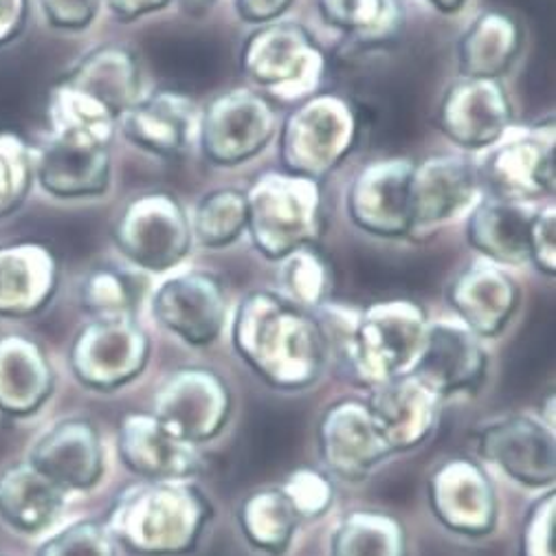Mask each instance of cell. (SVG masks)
Listing matches in <instances>:
<instances>
[{
    "label": "cell",
    "instance_id": "cell-1",
    "mask_svg": "<svg viewBox=\"0 0 556 556\" xmlns=\"http://www.w3.org/2000/svg\"><path fill=\"white\" fill-rule=\"evenodd\" d=\"M247 231L260 255L280 262L291 251L317 244L324 229L321 182L289 172H264L244 192Z\"/></svg>",
    "mask_w": 556,
    "mask_h": 556
},
{
    "label": "cell",
    "instance_id": "cell-2",
    "mask_svg": "<svg viewBox=\"0 0 556 556\" xmlns=\"http://www.w3.org/2000/svg\"><path fill=\"white\" fill-rule=\"evenodd\" d=\"M240 71L270 102L300 104L319 92L326 55L304 25L275 21L247 38Z\"/></svg>",
    "mask_w": 556,
    "mask_h": 556
},
{
    "label": "cell",
    "instance_id": "cell-3",
    "mask_svg": "<svg viewBox=\"0 0 556 556\" xmlns=\"http://www.w3.org/2000/svg\"><path fill=\"white\" fill-rule=\"evenodd\" d=\"M358 115L339 92L319 90L300 102L280 130V161L285 172L321 182L354 150Z\"/></svg>",
    "mask_w": 556,
    "mask_h": 556
},
{
    "label": "cell",
    "instance_id": "cell-4",
    "mask_svg": "<svg viewBox=\"0 0 556 556\" xmlns=\"http://www.w3.org/2000/svg\"><path fill=\"white\" fill-rule=\"evenodd\" d=\"M554 119L508 130L482 163H476L482 190L500 201L530 205L554 197Z\"/></svg>",
    "mask_w": 556,
    "mask_h": 556
},
{
    "label": "cell",
    "instance_id": "cell-5",
    "mask_svg": "<svg viewBox=\"0 0 556 556\" xmlns=\"http://www.w3.org/2000/svg\"><path fill=\"white\" fill-rule=\"evenodd\" d=\"M115 244L122 255L150 273H165L190 255L194 236L190 216L169 192L135 197L115 225Z\"/></svg>",
    "mask_w": 556,
    "mask_h": 556
},
{
    "label": "cell",
    "instance_id": "cell-6",
    "mask_svg": "<svg viewBox=\"0 0 556 556\" xmlns=\"http://www.w3.org/2000/svg\"><path fill=\"white\" fill-rule=\"evenodd\" d=\"M236 341L257 363L313 365L319 358L321 334L317 324L291 300L255 291L249 293L236 315Z\"/></svg>",
    "mask_w": 556,
    "mask_h": 556
},
{
    "label": "cell",
    "instance_id": "cell-7",
    "mask_svg": "<svg viewBox=\"0 0 556 556\" xmlns=\"http://www.w3.org/2000/svg\"><path fill=\"white\" fill-rule=\"evenodd\" d=\"M275 104L251 88L216 96L201 117V150L218 167H236L257 156L275 137Z\"/></svg>",
    "mask_w": 556,
    "mask_h": 556
},
{
    "label": "cell",
    "instance_id": "cell-8",
    "mask_svg": "<svg viewBox=\"0 0 556 556\" xmlns=\"http://www.w3.org/2000/svg\"><path fill=\"white\" fill-rule=\"evenodd\" d=\"M482 192L476 163L459 154H431L414 161L409 180V236L427 240L457 216L473 210Z\"/></svg>",
    "mask_w": 556,
    "mask_h": 556
},
{
    "label": "cell",
    "instance_id": "cell-9",
    "mask_svg": "<svg viewBox=\"0 0 556 556\" xmlns=\"http://www.w3.org/2000/svg\"><path fill=\"white\" fill-rule=\"evenodd\" d=\"M414 161L377 159L363 165L348 188L345 210L354 227L379 238H407L412 227L409 180Z\"/></svg>",
    "mask_w": 556,
    "mask_h": 556
},
{
    "label": "cell",
    "instance_id": "cell-10",
    "mask_svg": "<svg viewBox=\"0 0 556 556\" xmlns=\"http://www.w3.org/2000/svg\"><path fill=\"white\" fill-rule=\"evenodd\" d=\"M440 132L462 150H489L513 126V104L502 79L459 77L438 104Z\"/></svg>",
    "mask_w": 556,
    "mask_h": 556
},
{
    "label": "cell",
    "instance_id": "cell-11",
    "mask_svg": "<svg viewBox=\"0 0 556 556\" xmlns=\"http://www.w3.org/2000/svg\"><path fill=\"white\" fill-rule=\"evenodd\" d=\"M152 311L169 330L192 343L212 341L225 321L227 300L218 277L207 270H182L154 291Z\"/></svg>",
    "mask_w": 556,
    "mask_h": 556
},
{
    "label": "cell",
    "instance_id": "cell-12",
    "mask_svg": "<svg viewBox=\"0 0 556 556\" xmlns=\"http://www.w3.org/2000/svg\"><path fill=\"white\" fill-rule=\"evenodd\" d=\"M111 146L51 137L36 150V180L55 199H92L111 188Z\"/></svg>",
    "mask_w": 556,
    "mask_h": 556
},
{
    "label": "cell",
    "instance_id": "cell-13",
    "mask_svg": "<svg viewBox=\"0 0 556 556\" xmlns=\"http://www.w3.org/2000/svg\"><path fill=\"white\" fill-rule=\"evenodd\" d=\"M146 358V337L130 317H98L75 339L71 363L90 386H111L130 377Z\"/></svg>",
    "mask_w": 556,
    "mask_h": 556
},
{
    "label": "cell",
    "instance_id": "cell-14",
    "mask_svg": "<svg viewBox=\"0 0 556 556\" xmlns=\"http://www.w3.org/2000/svg\"><path fill=\"white\" fill-rule=\"evenodd\" d=\"M448 304L473 330L493 334L502 330L519 304V287L500 264L489 260L462 268L448 285Z\"/></svg>",
    "mask_w": 556,
    "mask_h": 556
},
{
    "label": "cell",
    "instance_id": "cell-15",
    "mask_svg": "<svg viewBox=\"0 0 556 556\" xmlns=\"http://www.w3.org/2000/svg\"><path fill=\"white\" fill-rule=\"evenodd\" d=\"M194 104L174 90H159L119 117L124 137L154 156H178L190 143Z\"/></svg>",
    "mask_w": 556,
    "mask_h": 556
},
{
    "label": "cell",
    "instance_id": "cell-16",
    "mask_svg": "<svg viewBox=\"0 0 556 556\" xmlns=\"http://www.w3.org/2000/svg\"><path fill=\"white\" fill-rule=\"evenodd\" d=\"M58 287L53 253L34 242L0 247V317H27L49 304Z\"/></svg>",
    "mask_w": 556,
    "mask_h": 556
},
{
    "label": "cell",
    "instance_id": "cell-17",
    "mask_svg": "<svg viewBox=\"0 0 556 556\" xmlns=\"http://www.w3.org/2000/svg\"><path fill=\"white\" fill-rule=\"evenodd\" d=\"M27 465L62 491L88 489L100 476L96 433L86 422H62L31 446Z\"/></svg>",
    "mask_w": 556,
    "mask_h": 556
},
{
    "label": "cell",
    "instance_id": "cell-18",
    "mask_svg": "<svg viewBox=\"0 0 556 556\" xmlns=\"http://www.w3.org/2000/svg\"><path fill=\"white\" fill-rule=\"evenodd\" d=\"M53 392V369L42 348L23 337H0V414H36Z\"/></svg>",
    "mask_w": 556,
    "mask_h": 556
},
{
    "label": "cell",
    "instance_id": "cell-19",
    "mask_svg": "<svg viewBox=\"0 0 556 556\" xmlns=\"http://www.w3.org/2000/svg\"><path fill=\"white\" fill-rule=\"evenodd\" d=\"M302 420L280 407L255 409L236 442L233 471L238 478H262L287 467L298 453Z\"/></svg>",
    "mask_w": 556,
    "mask_h": 556
},
{
    "label": "cell",
    "instance_id": "cell-20",
    "mask_svg": "<svg viewBox=\"0 0 556 556\" xmlns=\"http://www.w3.org/2000/svg\"><path fill=\"white\" fill-rule=\"evenodd\" d=\"M534 212V207L523 203L484 197L469 214L467 240L493 264H523L530 260V225Z\"/></svg>",
    "mask_w": 556,
    "mask_h": 556
},
{
    "label": "cell",
    "instance_id": "cell-21",
    "mask_svg": "<svg viewBox=\"0 0 556 556\" xmlns=\"http://www.w3.org/2000/svg\"><path fill=\"white\" fill-rule=\"evenodd\" d=\"M64 79L96 98L117 122L141 98V68L137 55L119 45L92 49Z\"/></svg>",
    "mask_w": 556,
    "mask_h": 556
},
{
    "label": "cell",
    "instance_id": "cell-22",
    "mask_svg": "<svg viewBox=\"0 0 556 556\" xmlns=\"http://www.w3.org/2000/svg\"><path fill=\"white\" fill-rule=\"evenodd\" d=\"M521 42L523 34L515 16L500 10L482 12L459 36L457 68L462 77L502 79L519 58Z\"/></svg>",
    "mask_w": 556,
    "mask_h": 556
},
{
    "label": "cell",
    "instance_id": "cell-23",
    "mask_svg": "<svg viewBox=\"0 0 556 556\" xmlns=\"http://www.w3.org/2000/svg\"><path fill=\"white\" fill-rule=\"evenodd\" d=\"M422 330V311L414 302L388 300L365 311L356 337L365 358L399 365L420 345Z\"/></svg>",
    "mask_w": 556,
    "mask_h": 556
},
{
    "label": "cell",
    "instance_id": "cell-24",
    "mask_svg": "<svg viewBox=\"0 0 556 556\" xmlns=\"http://www.w3.org/2000/svg\"><path fill=\"white\" fill-rule=\"evenodd\" d=\"M62 508V489L27 462L0 471V519L18 532L36 534L51 526Z\"/></svg>",
    "mask_w": 556,
    "mask_h": 556
},
{
    "label": "cell",
    "instance_id": "cell-25",
    "mask_svg": "<svg viewBox=\"0 0 556 556\" xmlns=\"http://www.w3.org/2000/svg\"><path fill=\"white\" fill-rule=\"evenodd\" d=\"M47 122L51 137L84 139L104 146L113 143L115 128L119 124L109 109L66 79L55 84L49 92Z\"/></svg>",
    "mask_w": 556,
    "mask_h": 556
},
{
    "label": "cell",
    "instance_id": "cell-26",
    "mask_svg": "<svg viewBox=\"0 0 556 556\" xmlns=\"http://www.w3.org/2000/svg\"><path fill=\"white\" fill-rule=\"evenodd\" d=\"M321 18L358 40L361 45H383L399 36L405 14L399 0H317Z\"/></svg>",
    "mask_w": 556,
    "mask_h": 556
},
{
    "label": "cell",
    "instance_id": "cell-27",
    "mask_svg": "<svg viewBox=\"0 0 556 556\" xmlns=\"http://www.w3.org/2000/svg\"><path fill=\"white\" fill-rule=\"evenodd\" d=\"M482 363V354L471 334L451 324H435L425 337V356L420 369L442 383L459 381L473 375Z\"/></svg>",
    "mask_w": 556,
    "mask_h": 556
},
{
    "label": "cell",
    "instance_id": "cell-28",
    "mask_svg": "<svg viewBox=\"0 0 556 556\" xmlns=\"http://www.w3.org/2000/svg\"><path fill=\"white\" fill-rule=\"evenodd\" d=\"M192 236L205 249H225L247 231V197L233 188L207 192L192 216Z\"/></svg>",
    "mask_w": 556,
    "mask_h": 556
},
{
    "label": "cell",
    "instance_id": "cell-29",
    "mask_svg": "<svg viewBox=\"0 0 556 556\" xmlns=\"http://www.w3.org/2000/svg\"><path fill=\"white\" fill-rule=\"evenodd\" d=\"M280 282L291 302L319 306L332 291V266L317 244H306L280 260Z\"/></svg>",
    "mask_w": 556,
    "mask_h": 556
},
{
    "label": "cell",
    "instance_id": "cell-30",
    "mask_svg": "<svg viewBox=\"0 0 556 556\" xmlns=\"http://www.w3.org/2000/svg\"><path fill=\"white\" fill-rule=\"evenodd\" d=\"M79 300L98 317H126L137 304L135 277L117 266H92L79 287Z\"/></svg>",
    "mask_w": 556,
    "mask_h": 556
},
{
    "label": "cell",
    "instance_id": "cell-31",
    "mask_svg": "<svg viewBox=\"0 0 556 556\" xmlns=\"http://www.w3.org/2000/svg\"><path fill=\"white\" fill-rule=\"evenodd\" d=\"M36 180V150L16 135H0V218L27 201Z\"/></svg>",
    "mask_w": 556,
    "mask_h": 556
},
{
    "label": "cell",
    "instance_id": "cell-32",
    "mask_svg": "<svg viewBox=\"0 0 556 556\" xmlns=\"http://www.w3.org/2000/svg\"><path fill=\"white\" fill-rule=\"evenodd\" d=\"M36 556H111V554L96 528L88 523H79L42 543Z\"/></svg>",
    "mask_w": 556,
    "mask_h": 556
},
{
    "label": "cell",
    "instance_id": "cell-33",
    "mask_svg": "<svg viewBox=\"0 0 556 556\" xmlns=\"http://www.w3.org/2000/svg\"><path fill=\"white\" fill-rule=\"evenodd\" d=\"M541 273L556 275V210L545 205L534 212L530 225V260Z\"/></svg>",
    "mask_w": 556,
    "mask_h": 556
},
{
    "label": "cell",
    "instance_id": "cell-34",
    "mask_svg": "<svg viewBox=\"0 0 556 556\" xmlns=\"http://www.w3.org/2000/svg\"><path fill=\"white\" fill-rule=\"evenodd\" d=\"M102 3L104 0H40V10L55 29L79 31L98 18Z\"/></svg>",
    "mask_w": 556,
    "mask_h": 556
},
{
    "label": "cell",
    "instance_id": "cell-35",
    "mask_svg": "<svg viewBox=\"0 0 556 556\" xmlns=\"http://www.w3.org/2000/svg\"><path fill=\"white\" fill-rule=\"evenodd\" d=\"M293 5V0H236V14L249 25H268L282 18Z\"/></svg>",
    "mask_w": 556,
    "mask_h": 556
},
{
    "label": "cell",
    "instance_id": "cell-36",
    "mask_svg": "<svg viewBox=\"0 0 556 556\" xmlns=\"http://www.w3.org/2000/svg\"><path fill=\"white\" fill-rule=\"evenodd\" d=\"M29 0H0V47L18 38L27 23Z\"/></svg>",
    "mask_w": 556,
    "mask_h": 556
},
{
    "label": "cell",
    "instance_id": "cell-37",
    "mask_svg": "<svg viewBox=\"0 0 556 556\" xmlns=\"http://www.w3.org/2000/svg\"><path fill=\"white\" fill-rule=\"evenodd\" d=\"M106 8L124 23L139 21L141 16L165 10L172 0H104Z\"/></svg>",
    "mask_w": 556,
    "mask_h": 556
},
{
    "label": "cell",
    "instance_id": "cell-38",
    "mask_svg": "<svg viewBox=\"0 0 556 556\" xmlns=\"http://www.w3.org/2000/svg\"><path fill=\"white\" fill-rule=\"evenodd\" d=\"M381 495L388 500V502H407L412 495H414V480L407 478V476H399V478H390L383 482L381 486Z\"/></svg>",
    "mask_w": 556,
    "mask_h": 556
},
{
    "label": "cell",
    "instance_id": "cell-39",
    "mask_svg": "<svg viewBox=\"0 0 556 556\" xmlns=\"http://www.w3.org/2000/svg\"><path fill=\"white\" fill-rule=\"evenodd\" d=\"M178 5V10L190 16V18H203L212 12V8L216 5V0H174Z\"/></svg>",
    "mask_w": 556,
    "mask_h": 556
},
{
    "label": "cell",
    "instance_id": "cell-40",
    "mask_svg": "<svg viewBox=\"0 0 556 556\" xmlns=\"http://www.w3.org/2000/svg\"><path fill=\"white\" fill-rule=\"evenodd\" d=\"M427 3L433 10L442 12V14H455V12H459L462 8H465L467 0H427Z\"/></svg>",
    "mask_w": 556,
    "mask_h": 556
},
{
    "label": "cell",
    "instance_id": "cell-41",
    "mask_svg": "<svg viewBox=\"0 0 556 556\" xmlns=\"http://www.w3.org/2000/svg\"><path fill=\"white\" fill-rule=\"evenodd\" d=\"M236 556H238V554H236Z\"/></svg>",
    "mask_w": 556,
    "mask_h": 556
}]
</instances>
